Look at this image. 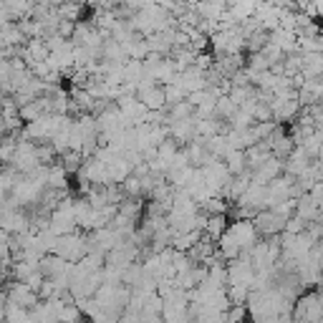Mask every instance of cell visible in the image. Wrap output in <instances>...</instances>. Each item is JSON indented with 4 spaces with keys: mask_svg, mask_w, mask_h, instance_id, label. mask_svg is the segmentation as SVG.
<instances>
[{
    "mask_svg": "<svg viewBox=\"0 0 323 323\" xmlns=\"http://www.w3.org/2000/svg\"><path fill=\"white\" fill-rule=\"evenodd\" d=\"M139 96H141V101H144L149 109H159V106L167 104V91H164L162 86H154V84L144 86Z\"/></svg>",
    "mask_w": 323,
    "mask_h": 323,
    "instance_id": "cell-1",
    "label": "cell"
}]
</instances>
